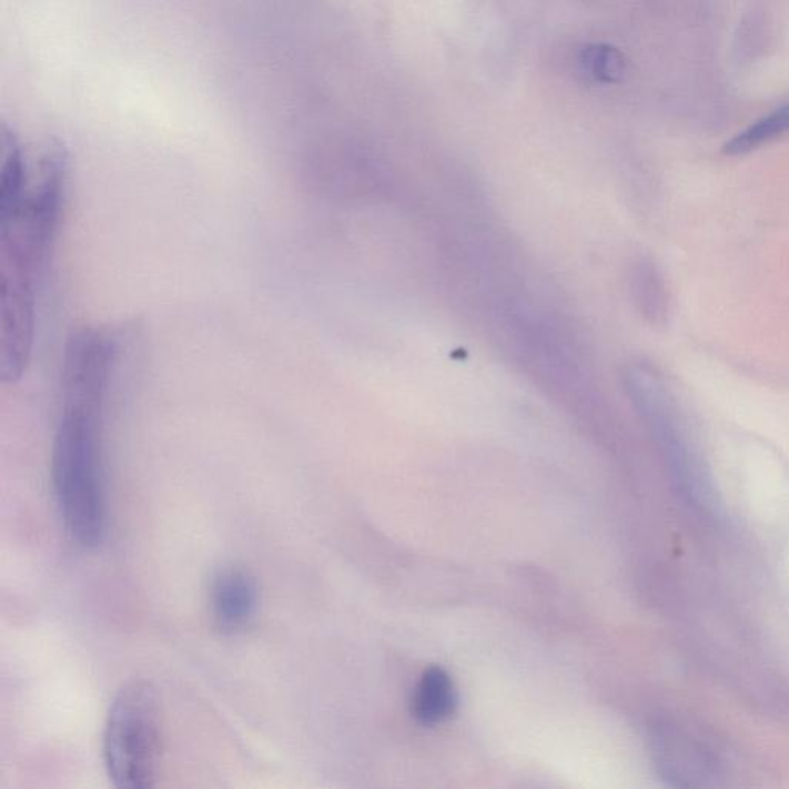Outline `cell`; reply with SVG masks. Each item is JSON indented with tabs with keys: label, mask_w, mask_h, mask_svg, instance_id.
<instances>
[{
	"label": "cell",
	"mask_w": 789,
	"mask_h": 789,
	"mask_svg": "<svg viewBox=\"0 0 789 789\" xmlns=\"http://www.w3.org/2000/svg\"><path fill=\"white\" fill-rule=\"evenodd\" d=\"M457 705V694L451 677L442 668L424 672L414 696V716L424 725L449 719Z\"/></svg>",
	"instance_id": "obj_5"
},
{
	"label": "cell",
	"mask_w": 789,
	"mask_h": 789,
	"mask_svg": "<svg viewBox=\"0 0 789 789\" xmlns=\"http://www.w3.org/2000/svg\"><path fill=\"white\" fill-rule=\"evenodd\" d=\"M210 603L216 625L236 633L250 624L257 608L255 578L241 568H224L215 575L210 589Z\"/></svg>",
	"instance_id": "obj_4"
},
{
	"label": "cell",
	"mask_w": 789,
	"mask_h": 789,
	"mask_svg": "<svg viewBox=\"0 0 789 789\" xmlns=\"http://www.w3.org/2000/svg\"><path fill=\"white\" fill-rule=\"evenodd\" d=\"M583 67L597 81L616 83L625 78L628 63L620 51L605 43H598L585 50Z\"/></svg>",
	"instance_id": "obj_7"
},
{
	"label": "cell",
	"mask_w": 789,
	"mask_h": 789,
	"mask_svg": "<svg viewBox=\"0 0 789 789\" xmlns=\"http://www.w3.org/2000/svg\"><path fill=\"white\" fill-rule=\"evenodd\" d=\"M118 364V338L102 328L74 333L63 355L51 477L67 530L83 547L105 533L104 426Z\"/></svg>",
	"instance_id": "obj_1"
},
{
	"label": "cell",
	"mask_w": 789,
	"mask_h": 789,
	"mask_svg": "<svg viewBox=\"0 0 789 789\" xmlns=\"http://www.w3.org/2000/svg\"><path fill=\"white\" fill-rule=\"evenodd\" d=\"M633 291L637 296L638 304L648 316H658L660 313V285L657 283L656 272L651 265L646 263L637 264L633 275Z\"/></svg>",
	"instance_id": "obj_8"
},
{
	"label": "cell",
	"mask_w": 789,
	"mask_h": 789,
	"mask_svg": "<svg viewBox=\"0 0 789 789\" xmlns=\"http://www.w3.org/2000/svg\"><path fill=\"white\" fill-rule=\"evenodd\" d=\"M789 132V102L779 107L771 113L767 114L755 124L749 125L744 132L736 134L727 145L724 146V152L729 156H739L747 154L752 150L759 149L769 142L776 141L785 133Z\"/></svg>",
	"instance_id": "obj_6"
},
{
	"label": "cell",
	"mask_w": 789,
	"mask_h": 789,
	"mask_svg": "<svg viewBox=\"0 0 789 789\" xmlns=\"http://www.w3.org/2000/svg\"><path fill=\"white\" fill-rule=\"evenodd\" d=\"M160 759V697L149 681H132L114 697L107 717V772L117 788H152Z\"/></svg>",
	"instance_id": "obj_3"
},
{
	"label": "cell",
	"mask_w": 789,
	"mask_h": 789,
	"mask_svg": "<svg viewBox=\"0 0 789 789\" xmlns=\"http://www.w3.org/2000/svg\"><path fill=\"white\" fill-rule=\"evenodd\" d=\"M69 153L59 142L43 153L38 181L0 201L2 375L21 378L33 351L39 281L53 252L65 204Z\"/></svg>",
	"instance_id": "obj_2"
}]
</instances>
